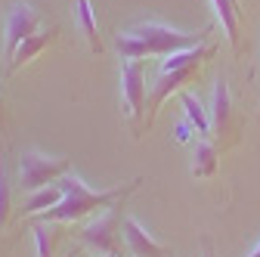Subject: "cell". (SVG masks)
I'll return each mask as SVG.
<instances>
[{
  "label": "cell",
  "mask_w": 260,
  "mask_h": 257,
  "mask_svg": "<svg viewBox=\"0 0 260 257\" xmlns=\"http://www.w3.org/2000/svg\"><path fill=\"white\" fill-rule=\"evenodd\" d=\"M56 183L62 186L65 196H62V202L56 208H50V211H44V214L35 217L41 223H75V220H84V217H90L96 211H106L112 205H121L143 180H130V183L115 186V189H90L78 174H65Z\"/></svg>",
  "instance_id": "cell-1"
},
{
  "label": "cell",
  "mask_w": 260,
  "mask_h": 257,
  "mask_svg": "<svg viewBox=\"0 0 260 257\" xmlns=\"http://www.w3.org/2000/svg\"><path fill=\"white\" fill-rule=\"evenodd\" d=\"M211 25L199 35L192 31H180V28H171L165 22H137L130 25L127 31L115 38V47L121 53V59H146V56H174L180 50H189V47H199L202 41H208L211 35Z\"/></svg>",
  "instance_id": "cell-2"
},
{
  "label": "cell",
  "mask_w": 260,
  "mask_h": 257,
  "mask_svg": "<svg viewBox=\"0 0 260 257\" xmlns=\"http://www.w3.org/2000/svg\"><path fill=\"white\" fill-rule=\"evenodd\" d=\"M217 53V44L214 41H202L199 47H189V50H180L174 56H165L161 59V66H158V78L152 84V93H149V121L146 127L155 121V115L161 112V106L168 103V96L174 93H183V87L189 81L199 78L202 66Z\"/></svg>",
  "instance_id": "cell-3"
},
{
  "label": "cell",
  "mask_w": 260,
  "mask_h": 257,
  "mask_svg": "<svg viewBox=\"0 0 260 257\" xmlns=\"http://www.w3.org/2000/svg\"><path fill=\"white\" fill-rule=\"evenodd\" d=\"M118 84H121L124 118L130 121L134 137H140V131L149 121V93H146V66H143V59H121Z\"/></svg>",
  "instance_id": "cell-4"
},
{
  "label": "cell",
  "mask_w": 260,
  "mask_h": 257,
  "mask_svg": "<svg viewBox=\"0 0 260 257\" xmlns=\"http://www.w3.org/2000/svg\"><path fill=\"white\" fill-rule=\"evenodd\" d=\"M41 28H44V13L35 0H10L7 13H4V59H7V66L19 53V47L31 35H38Z\"/></svg>",
  "instance_id": "cell-5"
},
{
  "label": "cell",
  "mask_w": 260,
  "mask_h": 257,
  "mask_svg": "<svg viewBox=\"0 0 260 257\" xmlns=\"http://www.w3.org/2000/svg\"><path fill=\"white\" fill-rule=\"evenodd\" d=\"M65 174H72V158L62 155H47L38 149H28L19 155V186L28 192H38L62 180Z\"/></svg>",
  "instance_id": "cell-6"
},
{
  "label": "cell",
  "mask_w": 260,
  "mask_h": 257,
  "mask_svg": "<svg viewBox=\"0 0 260 257\" xmlns=\"http://www.w3.org/2000/svg\"><path fill=\"white\" fill-rule=\"evenodd\" d=\"M211 140L217 149H226L239 140V121H236V109H233V96H230V84L220 75L214 84V100H211Z\"/></svg>",
  "instance_id": "cell-7"
},
{
  "label": "cell",
  "mask_w": 260,
  "mask_h": 257,
  "mask_svg": "<svg viewBox=\"0 0 260 257\" xmlns=\"http://www.w3.org/2000/svg\"><path fill=\"white\" fill-rule=\"evenodd\" d=\"M121 205L106 208L103 214H96L93 220H87L84 227L78 230V239L96 251V254H121L118 248V233H121Z\"/></svg>",
  "instance_id": "cell-8"
},
{
  "label": "cell",
  "mask_w": 260,
  "mask_h": 257,
  "mask_svg": "<svg viewBox=\"0 0 260 257\" xmlns=\"http://www.w3.org/2000/svg\"><path fill=\"white\" fill-rule=\"evenodd\" d=\"M121 230H124V242H127L130 257H171V248L161 245V242H155L137 217L127 214L121 220Z\"/></svg>",
  "instance_id": "cell-9"
},
{
  "label": "cell",
  "mask_w": 260,
  "mask_h": 257,
  "mask_svg": "<svg viewBox=\"0 0 260 257\" xmlns=\"http://www.w3.org/2000/svg\"><path fill=\"white\" fill-rule=\"evenodd\" d=\"M56 38H59V25H53V22H50V25H44L38 35H31V38L19 47V53L13 56V62H10V75H16L22 66H28V62H35V59H38L50 44H56Z\"/></svg>",
  "instance_id": "cell-10"
},
{
  "label": "cell",
  "mask_w": 260,
  "mask_h": 257,
  "mask_svg": "<svg viewBox=\"0 0 260 257\" xmlns=\"http://www.w3.org/2000/svg\"><path fill=\"white\" fill-rule=\"evenodd\" d=\"M72 10L78 19V28L87 41V50L93 56L103 53V38H100V25H96V10H93V0H72Z\"/></svg>",
  "instance_id": "cell-11"
},
{
  "label": "cell",
  "mask_w": 260,
  "mask_h": 257,
  "mask_svg": "<svg viewBox=\"0 0 260 257\" xmlns=\"http://www.w3.org/2000/svg\"><path fill=\"white\" fill-rule=\"evenodd\" d=\"M211 7L217 13V22L223 28L226 41L233 50H239V22H242V0H211Z\"/></svg>",
  "instance_id": "cell-12"
},
{
  "label": "cell",
  "mask_w": 260,
  "mask_h": 257,
  "mask_svg": "<svg viewBox=\"0 0 260 257\" xmlns=\"http://www.w3.org/2000/svg\"><path fill=\"white\" fill-rule=\"evenodd\" d=\"M217 158H220V149L214 146V140H199L195 143V152H192V177H214L217 174Z\"/></svg>",
  "instance_id": "cell-13"
},
{
  "label": "cell",
  "mask_w": 260,
  "mask_h": 257,
  "mask_svg": "<svg viewBox=\"0 0 260 257\" xmlns=\"http://www.w3.org/2000/svg\"><path fill=\"white\" fill-rule=\"evenodd\" d=\"M180 103H183V109H186L189 124L195 127V134H199L202 140H211V115H208V109L202 106V100L183 90V93H180Z\"/></svg>",
  "instance_id": "cell-14"
},
{
  "label": "cell",
  "mask_w": 260,
  "mask_h": 257,
  "mask_svg": "<svg viewBox=\"0 0 260 257\" xmlns=\"http://www.w3.org/2000/svg\"><path fill=\"white\" fill-rule=\"evenodd\" d=\"M62 196H65V192H62L59 183H53V186H47V189H38V192H31V196H28L22 214H25V217H38V214L56 208V205L62 202Z\"/></svg>",
  "instance_id": "cell-15"
},
{
  "label": "cell",
  "mask_w": 260,
  "mask_h": 257,
  "mask_svg": "<svg viewBox=\"0 0 260 257\" xmlns=\"http://www.w3.org/2000/svg\"><path fill=\"white\" fill-rule=\"evenodd\" d=\"M31 236H35L38 257H53L56 242H59V233H56L53 223H41V220H35V223H31Z\"/></svg>",
  "instance_id": "cell-16"
},
{
  "label": "cell",
  "mask_w": 260,
  "mask_h": 257,
  "mask_svg": "<svg viewBox=\"0 0 260 257\" xmlns=\"http://www.w3.org/2000/svg\"><path fill=\"white\" fill-rule=\"evenodd\" d=\"M10 211H13V189H10V177H7V165L0 162V230L10 223Z\"/></svg>",
  "instance_id": "cell-17"
},
{
  "label": "cell",
  "mask_w": 260,
  "mask_h": 257,
  "mask_svg": "<svg viewBox=\"0 0 260 257\" xmlns=\"http://www.w3.org/2000/svg\"><path fill=\"white\" fill-rule=\"evenodd\" d=\"M7 131V100H4V90H0V134Z\"/></svg>",
  "instance_id": "cell-18"
},
{
  "label": "cell",
  "mask_w": 260,
  "mask_h": 257,
  "mask_svg": "<svg viewBox=\"0 0 260 257\" xmlns=\"http://www.w3.org/2000/svg\"><path fill=\"white\" fill-rule=\"evenodd\" d=\"M177 140H180V143H186V140H189V127H186V124H180V127H177Z\"/></svg>",
  "instance_id": "cell-19"
},
{
  "label": "cell",
  "mask_w": 260,
  "mask_h": 257,
  "mask_svg": "<svg viewBox=\"0 0 260 257\" xmlns=\"http://www.w3.org/2000/svg\"><path fill=\"white\" fill-rule=\"evenodd\" d=\"M202 257H214V251H211V242H208V239L202 242Z\"/></svg>",
  "instance_id": "cell-20"
},
{
  "label": "cell",
  "mask_w": 260,
  "mask_h": 257,
  "mask_svg": "<svg viewBox=\"0 0 260 257\" xmlns=\"http://www.w3.org/2000/svg\"><path fill=\"white\" fill-rule=\"evenodd\" d=\"M248 257H260V242H257V245H254V248L248 251Z\"/></svg>",
  "instance_id": "cell-21"
},
{
  "label": "cell",
  "mask_w": 260,
  "mask_h": 257,
  "mask_svg": "<svg viewBox=\"0 0 260 257\" xmlns=\"http://www.w3.org/2000/svg\"><path fill=\"white\" fill-rule=\"evenodd\" d=\"M103 257H121V254H103Z\"/></svg>",
  "instance_id": "cell-22"
}]
</instances>
